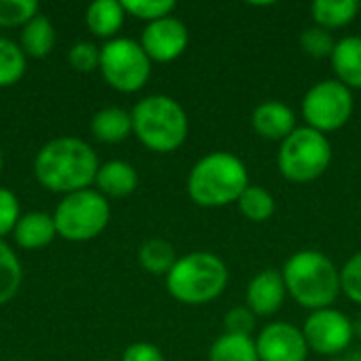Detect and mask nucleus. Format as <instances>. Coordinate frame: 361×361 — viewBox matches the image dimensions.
Masks as SVG:
<instances>
[{
    "instance_id": "nucleus-1",
    "label": "nucleus",
    "mask_w": 361,
    "mask_h": 361,
    "mask_svg": "<svg viewBox=\"0 0 361 361\" xmlns=\"http://www.w3.org/2000/svg\"><path fill=\"white\" fill-rule=\"evenodd\" d=\"M97 169V152L85 140L72 135L49 140L34 157L36 182L44 190L63 197L93 186Z\"/></svg>"
},
{
    "instance_id": "nucleus-2",
    "label": "nucleus",
    "mask_w": 361,
    "mask_h": 361,
    "mask_svg": "<svg viewBox=\"0 0 361 361\" xmlns=\"http://www.w3.org/2000/svg\"><path fill=\"white\" fill-rule=\"evenodd\" d=\"M288 294L305 309H330L341 294V271L319 250H300L283 264Z\"/></svg>"
},
{
    "instance_id": "nucleus-3",
    "label": "nucleus",
    "mask_w": 361,
    "mask_h": 361,
    "mask_svg": "<svg viewBox=\"0 0 361 361\" xmlns=\"http://www.w3.org/2000/svg\"><path fill=\"white\" fill-rule=\"evenodd\" d=\"M250 186L245 163L233 152H209L195 163L186 190L199 207H224L237 203Z\"/></svg>"
},
{
    "instance_id": "nucleus-4",
    "label": "nucleus",
    "mask_w": 361,
    "mask_h": 361,
    "mask_svg": "<svg viewBox=\"0 0 361 361\" xmlns=\"http://www.w3.org/2000/svg\"><path fill=\"white\" fill-rule=\"evenodd\" d=\"M135 137L152 152L167 154L178 150L188 135L186 110L169 95H148L131 110Z\"/></svg>"
},
{
    "instance_id": "nucleus-5",
    "label": "nucleus",
    "mask_w": 361,
    "mask_h": 361,
    "mask_svg": "<svg viewBox=\"0 0 361 361\" xmlns=\"http://www.w3.org/2000/svg\"><path fill=\"white\" fill-rule=\"evenodd\" d=\"M165 281L169 296L178 302L205 305L224 292L228 269L226 262L212 252H192L178 258Z\"/></svg>"
},
{
    "instance_id": "nucleus-6",
    "label": "nucleus",
    "mask_w": 361,
    "mask_h": 361,
    "mask_svg": "<svg viewBox=\"0 0 361 361\" xmlns=\"http://www.w3.org/2000/svg\"><path fill=\"white\" fill-rule=\"evenodd\" d=\"M332 161V144L328 135L311 129L296 127L283 142L277 154L279 171L294 184H307L326 173Z\"/></svg>"
},
{
    "instance_id": "nucleus-7",
    "label": "nucleus",
    "mask_w": 361,
    "mask_h": 361,
    "mask_svg": "<svg viewBox=\"0 0 361 361\" xmlns=\"http://www.w3.org/2000/svg\"><path fill=\"white\" fill-rule=\"evenodd\" d=\"M57 237L85 243L99 237L110 222V203L93 188L66 195L53 212Z\"/></svg>"
},
{
    "instance_id": "nucleus-8",
    "label": "nucleus",
    "mask_w": 361,
    "mask_h": 361,
    "mask_svg": "<svg viewBox=\"0 0 361 361\" xmlns=\"http://www.w3.org/2000/svg\"><path fill=\"white\" fill-rule=\"evenodd\" d=\"M99 72L114 91L135 93L146 87L152 61L140 42L116 36L99 49Z\"/></svg>"
},
{
    "instance_id": "nucleus-9",
    "label": "nucleus",
    "mask_w": 361,
    "mask_h": 361,
    "mask_svg": "<svg viewBox=\"0 0 361 361\" xmlns=\"http://www.w3.org/2000/svg\"><path fill=\"white\" fill-rule=\"evenodd\" d=\"M353 114V93L341 80H322L313 85L302 99V118L307 127L330 133L349 123Z\"/></svg>"
},
{
    "instance_id": "nucleus-10",
    "label": "nucleus",
    "mask_w": 361,
    "mask_h": 361,
    "mask_svg": "<svg viewBox=\"0 0 361 361\" xmlns=\"http://www.w3.org/2000/svg\"><path fill=\"white\" fill-rule=\"evenodd\" d=\"M302 334L309 345V351L336 357L345 353V349H349L353 341V319L332 307L313 311L305 319Z\"/></svg>"
},
{
    "instance_id": "nucleus-11",
    "label": "nucleus",
    "mask_w": 361,
    "mask_h": 361,
    "mask_svg": "<svg viewBox=\"0 0 361 361\" xmlns=\"http://www.w3.org/2000/svg\"><path fill=\"white\" fill-rule=\"evenodd\" d=\"M188 38L190 36H188V27L184 25V21L169 15L152 23H146L140 44L150 57V61L167 63V61L178 59L186 51Z\"/></svg>"
},
{
    "instance_id": "nucleus-12",
    "label": "nucleus",
    "mask_w": 361,
    "mask_h": 361,
    "mask_svg": "<svg viewBox=\"0 0 361 361\" xmlns=\"http://www.w3.org/2000/svg\"><path fill=\"white\" fill-rule=\"evenodd\" d=\"M260 361H307L309 345L302 330L286 322L269 324L256 338Z\"/></svg>"
},
{
    "instance_id": "nucleus-13",
    "label": "nucleus",
    "mask_w": 361,
    "mask_h": 361,
    "mask_svg": "<svg viewBox=\"0 0 361 361\" xmlns=\"http://www.w3.org/2000/svg\"><path fill=\"white\" fill-rule=\"evenodd\" d=\"M286 294L288 290L283 275L275 269H264L247 283L245 302L256 317H269L283 307Z\"/></svg>"
},
{
    "instance_id": "nucleus-14",
    "label": "nucleus",
    "mask_w": 361,
    "mask_h": 361,
    "mask_svg": "<svg viewBox=\"0 0 361 361\" xmlns=\"http://www.w3.org/2000/svg\"><path fill=\"white\" fill-rule=\"evenodd\" d=\"M252 127L264 140L283 142L296 129V114L288 104L277 99H267L254 108Z\"/></svg>"
},
{
    "instance_id": "nucleus-15",
    "label": "nucleus",
    "mask_w": 361,
    "mask_h": 361,
    "mask_svg": "<svg viewBox=\"0 0 361 361\" xmlns=\"http://www.w3.org/2000/svg\"><path fill=\"white\" fill-rule=\"evenodd\" d=\"M137 182L140 178H137L135 167L127 161L114 159V161L99 165L93 186L104 197L123 199V197H129L137 188Z\"/></svg>"
},
{
    "instance_id": "nucleus-16",
    "label": "nucleus",
    "mask_w": 361,
    "mask_h": 361,
    "mask_svg": "<svg viewBox=\"0 0 361 361\" xmlns=\"http://www.w3.org/2000/svg\"><path fill=\"white\" fill-rule=\"evenodd\" d=\"M55 237H57L55 220H53V214H47V212L21 214L13 231L15 243L23 250H42L49 243H53Z\"/></svg>"
},
{
    "instance_id": "nucleus-17",
    "label": "nucleus",
    "mask_w": 361,
    "mask_h": 361,
    "mask_svg": "<svg viewBox=\"0 0 361 361\" xmlns=\"http://www.w3.org/2000/svg\"><path fill=\"white\" fill-rule=\"evenodd\" d=\"M125 17H127V13L123 8V2H118V0H95L87 6L85 23L95 38H104L108 42V40L116 38L118 30L125 23Z\"/></svg>"
},
{
    "instance_id": "nucleus-18",
    "label": "nucleus",
    "mask_w": 361,
    "mask_h": 361,
    "mask_svg": "<svg viewBox=\"0 0 361 361\" xmlns=\"http://www.w3.org/2000/svg\"><path fill=\"white\" fill-rule=\"evenodd\" d=\"M91 133L97 142H104V144L125 142L133 133L131 112L116 108V106L97 110L91 118Z\"/></svg>"
},
{
    "instance_id": "nucleus-19",
    "label": "nucleus",
    "mask_w": 361,
    "mask_h": 361,
    "mask_svg": "<svg viewBox=\"0 0 361 361\" xmlns=\"http://www.w3.org/2000/svg\"><path fill=\"white\" fill-rule=\"evenodd\" d=\"M332 68L336 72V80H341L349 89H361V38L347 36L336 42L334 53L330 57Z\"/></svg>"
},
{
    "instance_id": "nucleus-20",
    "label": "nucleus",
    "mask_w": 361,
    "mask_h": 361,
    "mask_svg": "<svg viewBox=\"0 0 361 361\" xmlns=\"http://www.w3.org/2000/svg\"><path fill=\"white\" fill-rule=\"evenodd\" d=\"M55 27L49 21V17L44 15H36L34 19H30L19 34V47L25 53V57L32 59H42L47 57L53 47H55Z\"/></svg>"
},
{
    "instance_id": "nucleus-21",
    "label": "nucleus",
    "mask_w": 361,
    "mask_h": 361,
    "mask_svg": "<svg viewBox=\"0 0 361 361\" xmlns=\"http://www.w3.org/2000/svg\"><path fill=\"white\" fill-rule=\"evenodd\" d=\"M360 8L357 0H315L311 4V15L319 27L336 30L349 25L357 17Z\"/></svg>"
},
{
    "instance_id": "nucleus-22",
    "label": "nucleus",
    "mask_w": 361,
    "mask_h": 361,
    "mask_svg": "<svg viewBox=\"0 0 361 361\" xmlns=\"http://www.w3.org/2000/svg\"><path fill=\"white\" fill-rule=\"evenodd\" d=\"M137 260L146 273L167 277L169 271L173 269V264L178 262V256H176V247L169 241L154 237V239H148L140 245Z\"/></svg>"
},
{
    "instance_id": "nucleus-23",
    "label": "nucleus",
    "mask_w": 361,
    "mask_h": 361,
    "mask_svg": "<svg viewBox=\"0 0 361 361\" xmlns=\"http://www.w3.org/2000/svg\"><path fill=\"white\" fill-rule=\"evenodd\" d=\"M209 361H260L252 336L222 334L209 349Z\"/></svg>"
},
{
    "instance_id": "nucleus-24",
    "label": "nucleus",
    "mask_w": 361,
    "mask_h": 361,
    "mask_svg": "<svg viewBox=\"0 0 361 361\" xmlns=\"http://www.w3.org/2000/svg\"><path fill=\"white\" fill-rule=\"evenodd\" d=\"M25 66L27 57L21 47L11 38L0 36V89L17 85L25 74Z\"/></svg>"
},
{
    "instance_id": "nucleus-25",
    "label": "nucleus",
    "mask_w": 361,
    "mask_h": 361,
    "mask_svg": "<svg viewBox=\"0 0 361 361\" xmlns=\"http://www.w3.org/2000/svg\"><path fill=\"white\" fill-rule=\"evenodd\" d=\"M23 269L15 252L0 239V307L11 302L21 288Z\"/></svg>"
},
{
    "instance_id": "nucleus-26",
    "label": "nucleus",
    "mask_w": 361,
    "mask_h": 361,
    "mask_svg": "<svg viewBox=\"0 0 361 361\" xmlns=\"http://www.w3.org/2000/svg\"><path fill=\"white\" fill-rule=\"evenodd\" d=\"M237 207L250 222H267L275 214V199L267 188L250 184L239 197Z\"/></svg>"
},
{
    "instance_id": "nucleus-27",
    "label": "nucleus",
    "mask_w": 361,
    "mask_h": 361,
    "mask_svg": "<svg viewBox=\"0 0 361 361\" xmlns=\"http://www.w3.org/2000/svg\"><path fill=\"white\" fill-rule=\"evenodd\" d=\"M36 0H0V27H23L38 15Z\"/></svg>"
},
{
    "instance_id": "nucleus-28",
    "label": "nucleus",
    "mask_w": 361,
    "mask_h": 361,
    "mask_svg": "<svg viewBox=\"0 0 361 361\" xmlns=\"http://www.w3.org/2000/svg\"><path fill=\"white\" fill-rule=\"evenodd\" d=\"M123 8L127 15L152 23L157 19L169 17L176 11V2L173 0H123Z\"/></svg>"
},
{
    "instance_id": "nucleus-29",
    "label": "nucleus",
    "mask_w": 361,
    "mask_h": 361,
    "mask_svg": "<svg viewBox=\"0 0 361 361\" xmlns=\"http://www.w3.org/2000/svg\"><path fill=\"white\" fill-rule=\"evenodd\" d=\"M300 47H302V51L307 55H311L315 59H326V57H332L334 47H336V40L332 38L330 30H324L319 25H313V27L302 30V34H300Z\"/></svg>"
},
{
    "instance_id": "nucleus-30",
    "label": "nucleus",
    "mask_w": 361,
    "mask_h": 361,
    "mask_svg": "<svg viewBox=\"0 0 361 361\" xmlns=\"http://www.w3.org/2000/svg\"><path fill=\"white\" fill-rule=\"evenodd\" d=\"M68 61L76 72L89 74V72L99 68V47L89 42V40H80V42L70 47Z\"/></svg>"
},
{
    "instance_id": "nucleus-31",
    "label": "nucleus",
    "mask_w": 361,
    "mask_h": 361,
    "mask_svg": "<svg viewBox=\"0 0 361 361\" xmlns=\"http://www.w3.org/2000/svg\"><path fill=\"white\" fill-rule=\"evenodd\" d=\"M256 328V315L247 305L233 307L224 315V334H235V336H252Z\"/></svg>"
},
{
    "instance_id": "nucleus-32",
    "label": "nucleus",
    "mask_w": 361,
    "mask_h": 361,
    "mask_svg": "<svg viewBox=\"0 0 361 361\" xmlns=\"http://www.w3.org/2000/svg\"><path fill=\"white\" fill-rule=\"evenodd\" d=\"M19 218H21V209H19L17 195L0 186V239H4L6 235H13Z\"/></svg>"
},
{
    "instance_id": "nucleus-33",
    "label": "nucleus",
    "mask_w": 361,
    "mask_h": 361,
    "mask_svg": "<svg viewBox=\"0 0 361 361\" xmlns=\"http://www.w3.org/2000/svg\"><path fill=\"white\" fill-rule=\"evenodd\" d=\"M341 292L353 302L361 305V252L353 254L341 271Z\"/></svg>"
},
{
    "instance_id": "nucleus-34",
    "label": "nucleus",
    "mask_w": 361,
    "mask_h": 361,
    "mask_svg": "<svg viewBox=\"0 0 361 361\" xmlns=\"http://www.w3.org/2000/svg\"><path fill=\"white\" fill-rule=\"evenodd\" d=\"M121 361H165L163 351L150 343H133L123 351Z\"/></svg>"
},
{
    "instance_id": "nucleus-35",
    "label": "nucleus",
    "mask_w": 361,
    "mask_h": 361,
    "mask_svg": "<svg viewBox=\"0 0 361 361\" xmlns=\"http://www.w3.org/2000/svg\"><path fill=\"white\" fill-rule=\"evenodd\" d=\"M328 361H361V351H353L351 355H336V357H330Z\"/></svg>"
},
{
    "instance_id": "nucleus-36",
    "label": "nucleus",
    "mask_w": 361,
    "mask_h": 361,
    "mask_svg": "<svg viewBox=\"0 0 361 361\" xmlns=\"http://www.w3.org/2000/svg\"><path fill=\"white\" fill-rule=\"evenodd\" d=\"M353 336H360L361 338V317H357V319L353 322Z\"/></svg>"
},
{
    "instance_id": "nucleus-37",
    "label": "nucleus",
    "mask_w": 361,
    "mask_h": 361,
    "mask_svg": "<svg viewBox=\"0 0 361 361\" xmlns=\"http://www.w3.org/2000/svg\"><path fill=\"white\" fill-rule=\"evenodd\" d=\"M2 163H4V161H2V148H0V171H2Z\"/></svg>"
},
{
    "instance_id": "nucleus-38",
    "label": "nucleus",
    "mask_w": 361,
    "mask_h": 361,
    "mask_svg": "<svg viewBox=\"0 0 361 361\" xmlns=\"http://www.w3.org/2000/svg\"><path fill=\"white\" fill-rule=\"evenodd\" d=\"M104 361H116V360H104Z\"/></svg>"
},
{
    "instance_id": "nucleus-39",
    "label": "nucleus",
    "mask_w": 361,
    "mask_h": 361,
    "mask_svg": "<svg viewBox=\"0 0 361 361\" xmlns=\"http://www.w3.org/2000/svg\"><path fill=\"white\" fill-rule=\"evenodd\" d=\"M23 361H25V360H23Z\"/></svg>"
}]
</instances>
